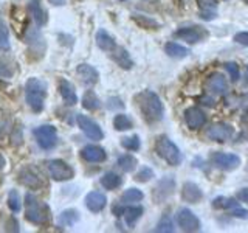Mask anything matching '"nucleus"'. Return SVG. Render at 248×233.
<instances>
[{"instance_id": "obj_46", "label": "nucleus", "mask_w": 248, "mask_h": 233, "mask_svg": "<svg viewBox=\"0 0 248 233\" xmlns=\"http://www.w3.org/2000/svg\"><path fill=\"white\" fill-rule=\"evenodd\" d=\"M3 166H5V157L2 155V152H0V171L3 169Z\"/></svg>"}, {"instance_id": "obj_41", "label": "nucleus", "mask_w": 248, "mask_h": 233, "mask_svg": "<svg viewBox=\"0 0 248 233\" xmlns=\"http://www.w3.org/2000/svg\"><path fill=\"white\" fill-rule=\"evenodd\" d=\"M11 75H13V70L10 68V66H8L3 59H0V76H2V78H10Z\"/></svg>"}, {"instance_id": "obj_43", "label": "nucleus", "mask_w": 248, "mask_h": 233, "mask_svg": "<svg viewBox=\"0 0 248 233\" xmlns=\"http://www.w3.org/2000/svg\"><path fill=\"white\" fill-rule=\"evenodd\" d=\"M20 142H22V129L16 128V132H13V143L20 145Z\"/></svg>"}, {"instance_id": "obj_1", "label": "nucleus", "mask_w": 248, "mask_h": 233, "mask_svg": "<svg viewBox=\"0 0 248 233\" xmlns=\"http://www.w3.org/2000/svg\"><path fill=\"white\" fill-rule=\"evenodd\" d=\"M137 106L143 114V118L149 123H158L163 118V104L158 95L152 90H143L135 97Z\"/></svg>"}, {"instance_id": "obj_19", "label": "nucleus", "mask_w": 248, "mask_h": 233, "mask_svg": "<svg viewBox=\"0 0 248 233\" xmlns=\"http://www.w3.org/2000/svg\"><path fill=\"white\" fill-rule=\"evenodd\" d=\"M182 198L186 202H191V204H197V202L202 200L203 194H202V190L199 188L197 183L194 182H185L183 190H182Z\"/></svg>"}, {"instance_id": "obj_11", "label": "nucleus", "mask_w": 248, "mask_h": 233, "mask_svg": "<svg viewBox=\"0 0 248 233\" xmlns=\"http://www.w3.org/2000/svg\"><path fill=\"white\" fill-rule=\"evenodd\" d=\"M174 37L182 39V41L188 42V44H197L208 37V31L202 27H186V28L175 31Z\"/></svg>"}, {"instance_id": "obj_28", "label": "nucleus", "mask_w": 248, "mask_h": 233, "mask_svg": "<svg viewBox=\"0 0 248 233\" xmlns=\"http://www.w3.org/2000/svg\"><path fill=\"white\" fill-rule=\"evenodd\" d=\"M82 107L87 109V111H98L101 107V101L96 97V93L93 90H87L82 97Z\"/></svg>"}, {"instance_id": "obj_40", "label": "nucleus", "mask_w": 248, "mask_h": 233, "mask_svg": "<svg viewBox=\"0 0 248 233\" xmlns=\"http://www.w3.org/2000/svg\"><path fill=\"white\" fill-rule=\"evenodd\" d=\"M155 232H174V224L169 221V216H165L163 219L158 222Z\"/></svg>"}, {"instance_id": "obj_17", "label": "nucleus", "mask_w": 248, "mask_h": 233, "mask_svg": "<svg viewBox=\"0 0 248 233\" xmlns=\"http://www.w3.org/2000/svg\"><path fill=\"white\" fill-rule=\"evenodd\" d=\"M76 73L79 76V80L85 84V85H95L99 80V73L95 67H92L89 64H81L78 66Z\"/></svg>"}, {"instance_id": "obj_18", "label": "nucleus", "mask_w": 248, "mask_h": 233, "mask_svg": "<svg viewBox=\"0 0 248 233\" xmlns=\"http://www.w3.org/2000/svg\"><path fill=\"white\" fill-rule=\"evenodd\" d=\"M28 11L31 16H33V19H34L37 27H44L46 23V20H48V16H46V11L42 8L41 0H30Z\"/></svg>"}, {"instance_id": "obj_20", "label": "nucleus", "mask_w": 248, "mask_h": 233, "mask_svg": "<svg viewBox=\"0 0 248 233\" xmlns=\"http://www.w3.org/2000/svg\"><path fill=\"white\" fill-rule=\"evenodd\" d=\"M174 188H175V185H174V179L172 177H165V179H161V181L158 182V185L155 186V199L157 200H163V199H166L169 198L170 194L174 193Z\"/></svg>"}, {"instance_id": "obj_10", "label": "nucleus", "mask_w": 248, "mask_h": 233, "mask_svg": "<svg viewBox=\"0 0 248 233\" xmlns=\"http://www.w3.org/2000/svg\"><path fill=\"white\" fill-rule=\"evenodd\" d=\"M211 162L219 169L232 171L240 165V157L236 154H228V152H213Z\"/></svg>"}, {"instance_id": "obj_3", "label": "nucleus", "mask_w": 248, "mask_h": 233, "mask_svg": "<svg viewBox=\"0 0 248 233\" xmlns=\"http://www.w3.org/2000/svg\"><path fill=\"white\" fill-rule=\"evenodd\" d=\"M25 95L31 111L41 112L44 109L45 97H46V84L42 80H39V78H31L25 85Z\"/></svg>"}, {"instance_id": "obj_48", "label": "nucleus", "mask_w": 248, "mask_h": 233, "mask_svg": "<svg viewBox=\"0 0 248 233\" xmlns=\"http://www.w3.org/2000/svg\"><path fill=\"white\" fill-rule=\"evenodd\" d=\"M75 2H78V0H75Z\"/></svg>"}, {"instance_id": "obj_7", "label": "nucleus", "mask_w": 248, "mask_h": 233, "mask_svg": "<svg viewBox=\"0 0 248 233\" xmlns=\"http://www.w3.org/2000/svg\"><path fill=\"white\" fill-rule=\"evenodd\" d=\"M234 134V128L228 123H214L206 129V138L213 140V142H227Z\"/></svg>"}, {"instance_id": "obj_27", "label": "nucleus", "mask_w": 248, "mask_h": 233, "mask_svg": "<svg viewBox=\"0 0 248 233\" xmlns=\"http://www.w3.org/2000/svg\"><path fill=\"white\" fill-rule=\"evenodd\" d=\"M121 183H123L121 176L113 173V171H108V173H106L101 177V185H103L106 190H115V188H118V186H121Z\"/></svg>"}, {"instance_id": "obj_44", "label": "nucleus", "mask_w": 248, "mask_h": 233, "mask_svg": "<svg viewBox=\"0 0 248 233\" xmlns=\"http://www.w3.org/2000/svg\"><path fill=\"white\" fill-rule=\"evenodd\" d=\"M237 199L240 202H248V188H242L237 191Z\"/></svg>"}, {"instance_id": "obj_12", "label": "nucleus", "mask_w": 248, "mask_h": 233, "mask_svg": "<svg viewBox=\"0 0 248 233\" xmlns=\"http://www.w3.org/2000/svg\"><path fill=\"white\" fill-rule=\"evenodd\" d=\"M113 215L118 217H124L127 227H134L135 222L141 217L143 215V207H124V205H115L113 207Z\"/></svg>"}, {"instance_id": "obj_30", "label": "nucleus", "mask_w": 248, "mask_h": 233, "mask_svg": "<svg viewBox=\"0 0 248 233\" xmlns=\"http://www.w3.org/2000/svg\"><path fill=\"white\" fill-rule=\"evenodd\" d=\"M213 207L214 208H222V210H230V212H232L234 208L239 207V202L236 199L232 198H217L213 200Z\"/></svg>"}, {"instance_id": "obj_38", "label": "nucleus", "mask_w": 248, "mask_h": 233, "mask_svg": "<svg viewBox=\"0 0 248 233\" xmlns=\"http://www.w3.org/2000/svg\"><path fill=\"white\" fill-rule=\"evenodd\" d=\"M225 68H227V72L231 78L232 83H236L239 78H240V73H239V66L236 64V62H227L225 64Z\"/></svg>"}, {"instance_id": "obj_29", "label": "nucleus", "mask_w": 248, "mask_h": 233, "mask_svg": "<svg viewBox=\"0 0 248 233\" xmlns=\"http://www.w3.org/2000/svg\"><path fill=\"white\" fill-rule=\"evenodd\" d=\"M137 165H138V160L132 154H124L118 159V166L123 171H126V173H132V171L137 168Z\"/></svg>"}, {"instance_id": "obj_9", "label": "nucleus", "mask_w": 248, "mask_h": 233, "mask_svg": "<svg viewBox=\"0 0 248 233\" xmlns=\"http://www.w3.org/2000/svg\"><path fill=\"white\" fill-rule=\"evenodd\" d=\"M76 121H78V126H79V129L90 140H95V142H98V140H103V137H104L103 131H101V128L98 126V124L92 118H89L87 115L78 114L76 115Z\"/></svg>"}, {"instance_id": "obj_4", "label": "nucleus", "mask_w": 248, "mask_h": 233, "mask_svg": "<svg viewBox=\"0 0 248 233\" xmlns=\"http://www.w3.org/2000/svg\"><path fill=\"white\" fill-rule=\"evenodd\" d=\"M155 151H157V154L163 160H166L172 166H178L183 160V155L180 150L177 148V145L170 142L165 135H160L157 138V142H155Z\"/></svg>"}, {"instance_id": "obj_33", "label": "nucleus", "mask_w": 248, "mask_h": 233, "mask_svg": "<svg viewBox=\"0 0 248 233\" xmlns=\"http://www.w3.org/2000/svg\"><path fill=\"white\" fill-rule=\"evenodd\" d=\"M8 207H10V210L13 213H17L20 212V207H22V202H20V196L19 193L16 190H11L10 193H8Z\"/></svg>"}, {"instance_id": "obj_16", "label": "nucleus", "mask_w": 248, "mask_h": 233, "mask_svg": "<svg viewBox=\"0 0 248 233\" xmlns=\"http://www.w3.org/2000/svg\"><path fill=\"white\" fill-rule=\"evenodd\" d=\"M106 204H107L106 194L99 193V191H92V193L87 194V196H85V207H87L93 213L103 212Z\"/></svg>"}, {"instance_id": "obj_6", "label": "nucleus", "mask_w": 248, "mask_h": 233, "mask_svg": "<svg viewBox=\"0 0 248 233\" xmlns=\"http://www.w3.org/2000/svg\"><path fill=\"white\" fill-rule=\"evenodd\" d=\"M46 168H48V173L53 181L64 182L75 177V169L64 160H50L46 163Z\"/></svg>"}, {"instance_id": "obj_34", "label": "nucleus", "mask_w": 248, "mask_h": 233, "mask_svg": "<svg viewBox=\"0 0 248 233\" xmlns=\"http://www.w3.org/2000/svg\"><path fill=\"white\" fill-rule=\"evenodd\" d=\"M140 137L132 135V137H124L121 138V146L127 151H138L140 150Z\"/></svg>"}, {"instance_id": "obj_5", "label": "nucleus", "mask_w": 248, "mask_h": 233, "mask_svg": "<svg viewBox=\"0 0 248 233\" xmlns=\"http://www.w3.org/2000/svg\"><path fill=\"white\" fill-rule=\"evenodd\" d=\"M34 137L42 150H53L58 145V132L51 124H42L34 129Z\"/></svg>"}, {"instance_id": "obj_42", "label": "nucleus", "mask_w": 248, "mask_h": 233, "mask_svg": "<svg viewBox=\"0 0 248 233\" xmlns=\"http://www.w3.org/2000/svg\"><path fill=\"white\" fill-rule=\"evenodd\" d=\"M234 41L240 45H245L248 47V33H245V31H242V33H237L234 36Z\"/></svg>"}, {"instance_id": "obj_37", "label": "nucleus", "mask_w": 248, "mask_h": 233, "mask_svg": "<svg viewBox=\"0 0 248 233\" xmlns=\"http://www.w3.org/2000/svg\"><path fill=\"white\" fill-rule=\"evenodd\" d=\"M152 177H154V171H152V168H149V166H143V168H140V171L135 174V181H137V182H147V181H151Z\"/></svg>"}, {"instance_id": "obj_24", "label": "nucleus", "mask_w": 248, "mask_h": 233, "mask_svg": "<svg viewBox=\"0 0 248 233\" xmlns=\"http://www.w3.org/2000/svg\"><path fill=\"white\" fill-rule=\"evenodd\" d=\"M19 182L22 185L28 186V188H37V186H41L42 182H41V177H39L36 173H33L31 169H22L20 174H19Z\"/></svg>"}, {"instance_id": "obj_36", "label": "nucleus", "mask_w": 248, "mask_h": 233, "mask_svg": "<svg viewBox=\"0 0 248 233\" xmlns=\"http://www.w3.org/2000/svg\"><path fill=\"white\" fill-rule=\"evenodd\" d=\"M0 49H10V33H8V28L2 17H0Z\"/></svg>"}, {"instance_id": "obj_21", "label": "nucleus", "mask_w": 248, "mask_h": 233, "mask_svg": "<svg viewBox=\"0 0 248 233\" xmlns=\"http://www.w3.org/2000/svg\"><path fill=\"white\" fill-rule=\"evenodd\" d=\"M59 93L62 100L65 101V104L68 106H75L78 103V97H76V92L72 83H68L67 80H61L59 81Z\"/></svg>"}, {"instance_id": "obj_2", "label": "nucleus", "mask_w": 248, "mask_h": 233, "mask_svg": "<svg viewBox=\"0 0 248 233\" xmlns=\"http://www.w3.org/2000/svg\"><path fill=\"white\" fill-rule=\"evenodd\" d=\"M25 217L34 225H45L50 221V208L34 194L28 193L25 196Z\"/></svg>"}, {"instance_id": "obj_31", "label": "nucleus", "mask_w": 248, "mask_h": 233, "mask_svg": "<svg viewBox=\"0 0 248 233\" xmlns=\"http://www.w3.org/2000/svg\"><path fill=\"white\" fill-rule=\"evenodd\" d=\"M113 128L116 131H129L134 128V123H132V120L126 114H118L113 118Z\"/></svg>"}, {"instance_id": "obj_39", "label": "nucleus", "mask_w": 248, "mask_h": 233, "mask_svg": "<svg viewBox=\"0 0 248 233\" xmlns=\"http://www.w3.org/2000/svg\"><path fill=\"white\" fill-rule=\"evenodd\" d=\"M135 20H137V23H140L141 27H144V28H147V30H152V28H158V23L155 22V20H152V19H149V17H146V16H135L134 17Z\"/></svg>"}, {"instance_id": "obj_32", "label": "nucleus", "mask_w": 248, "mask_h": 233, "mask_svg": "<svg viewBox=\"0 0 248 233\" xmlns=\"http://www.w3.org/2000/svg\"><path fill=\"white\" fill-rule=\"evenodd\" d=\"M144 198V193L141 190H137V188H129L123 193L121 196V202H138Z\"/></svg>"}, {"instance_id": "obj_13", "label": "nucleus", "mask_w": 248, "mask_h": 233, "mask_svg": "<svg viewBox=\"0 0 248 233\" xmlns=\"http://www.w3.org/2000/svg\"><path fill=\"white\" fill-rule=\"evenodd\" d=\"M205 90L211 95H225L228 90V84L225 76L220 73H213L206 78L205 81Z\"/></svg>"}, {"instance_id": "obj_15", "label": "nucleus", "mask_w": 248, "mask_h": 233, "mask_svg": "<svg viewBox=\"0 0 248 233\" xmlns=\"http://www.w3.org/2000/svg\"><path fill=\"white\" fill-rule=\"evenodd\" d=\"M81 157L89 163H101L106 160V151L98 145H87L81 150Z\"/></svg>"}, {"instance_id": "obj_47", "label": "nucleus", "mask_w": 248, "mask_h": 233, "mask_svg": "<svg viewBox=\"0 0 248 233\" xmlns=\"http://www.w3.org/2000/svg\"><path fill=\"white\" fill-rule=\"evenodd\" d=\"M244 2H245V3H247V5H248V0H244Z\"/></svg>"}, {"instance_id": "obj_26", "label": "nucleus", "mask_w": 248, "mask_h": 233, "mask_svg": "<svg viewBox=\"0 0 248 233\" xmlns=\"http://www.w3.org/2000/svg\"><path fill=\"white\" fill-rule=\"evenodd\" d=\"M165 51L168 53V56L175 58V59H183L189 54V50L186 47L177 44V42H168L165 45Z\"/></svg>"}, {"instance_id": "obj_14", "label": "nucleus", "mask_w": 248, "mask_h": 233, "mask_svg": "<svg viewBox=\"0 0 248 233\" xmlns=\"http://www.w3.org/2000/svg\"><path fill=\"white\" fill-rule=\"evenodd\" d=\"M185 123L189 129H200L206 123V115L200 107H189L185 111Z\"/></svg>"}, {"instance_id": "obj_25", "label": "nucleus", "mask_w": 248, "mask_h": 233, "mask_svg": "<svg viewBox=\"0 0 248 233\" xmlns=\"http://www.w3.org/2000/svg\"><path fill=\"white\" fill-rule=\"evenodd\" d=\"M199 8L202 16L206 20H211L213 17H216V11H217V2L216 0H197Z\"/></svg>"}, {"instance_id": "obj_23", "label": "nucleus", "mask_w": 248, "mask_h": 233, "mask_svg": "<svg viewBox=\"0 0 248 233\" xmlns=\"http://www.w3.org/2000/svg\"><path fill=\"white\" fill-rule=\"evenodd\" d=\"M96 45L99 47L103 51H113L115 50V39L107 33L106 30H98V33H96Z\"/></svg>"}, {"instance_id": "obj_8", "label": "nucleus", "mask_w": 248, "mask_h": 233, "mask_svg": "<svg viewBox=\"0 0 248 233\" xmlns=\"http://www.w3.org/2000/svg\"><path fill=\"white\" fill-rule=\"evenodd\" d=\"M177 224L183 232H199L200 230V221L189 208H180L177 212Z\"/></svg>"}, {"instance_id": "obj_45", "label": "nucleus", "mask_w": 248, "mask_h": 233, "mask_svg": "<svg viewBox=\"0 0 248 233\" xmlns=\"http://www.w3.org/2000/svg\"><path fill=\"white\" fill-rule=\"evenodd\" d=\"M50 3L54 6H61V5H65V0H50Z\"/></svg>"}, {"instance_id": "obj_35", "label": "nucleus", "mask_w": 248, "mask_h": 233, "mask_svg": "<svg viewBox=\"0 0 248 233\" xmlns=\"http://www.w3.org/2000/svg\"><path fill=\"white\" fill-rule=\"evenodd\" d=\"M78 219H79V213H78L76 210H65L59 217L62 225H73Z\"/></svg>"}, {"instance_id": "obj_22", "label": "nucleus", "mask_w": 248, "mask_h": 233, "mask_svg": "<svg viewBox=\"0 0 248 233\" xmlns=\"http://www.w3.org/2000/svg\"><path fill=\"white\" fill-rule=\"evenodd\" d=\"M112 59L121 68H126V70L132 68V66H134V61L130 59V54L124 47H115V50L112 51Z\"/></svg>"}]
</instances>
